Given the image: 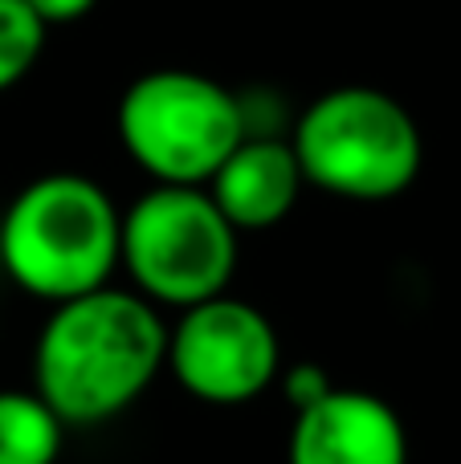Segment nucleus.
Returning <instances> with one entry per match:
<instances>
[{"label":"nucleus","instance_id":"obj_8","mask_svg":"<svg viewBox=\"0 0 461 464\" xmlns=\"http://www.w3.org/2000/svg\"><path fill=\"white\" fill-rule=\"evenodd\" d=\"M302 168L290 143L278 139H241L217 176L209 179V196L237 232H258L290 217L302 192Z\"/></svg>","mask_w":461,"mask_h":464},{"label":"nucleus","instance_id":"obj_10","mask_svg":"<svg viewBox=\"0 0 461 464\" xmlns=\"http://www.w3.org/2000/svg\"><path fill=\"white\" fill-rule=\"evenodd\" d=\"M45 49V24L29 13L25 0H0V90L29 78Z\"/></svg>","mask_w":461,"mask_h":464},{"label":"nucleus","instance_id":"obj_11","mask_svg":"<svg viewBox=\"0 0 461 464\" xmlns=\"http://www.w3.org/2000/svg\"><path fill=\"white\" fill-rule=\"evenodd\" d=\"M331 387L335 383L323 367H315V362H299V367L286 375V400H290L294 411H302V408H310V403L323 400Z\"/></svg>","mask_w":461,"mask_h":464},{"label":"nucleus","instance_id":"obj_9","mask_svg":"<svg viewBox=\"0 0 461 464\" xmlns=\"http://www.w3.org/2000/svg\"><path fill=\"white\" fill-rule=\"evenodd\" d=\"M65 424L37 392H0V464H54Z\"/></svg>","mask_w":461,"mask_h":464},{"label":"nucleus","instance_id":"obj_3","mask_svg":"<svg viewBox=\"0 0 461 464\" xmlns=\"http://www.w3.org/2000/svg\"><path fill=\"white\" fill-rule=\"evenodd\" d=\"M290 147L302 179L343 200H392L421 171L413 114L372 86H339L315 98Z\"/></svg>","mask_w":461,"mask_h":464},{"label":"nucleus","instance_id":"obj_4","mask_svg":"<svg viewBox=\"0 0 461 464\" xmlns=\"http://www.w3.org/2000/svg\"><path fill=\"white\" fill-rule=\"evenodd\" d=\"M119 143L160 184L204 188L245 139L241 102L192 70H152L119 98Z\"/></svg>","mask_w":461,"mask_h":464},{"label":"nucleus","instance_id":"obj_7","mask_svg":"<svg viewBox=\"0 0 461 464\" xmlns=\"http://www.w3.org/2000/svg\"><path fill=\"white\" fill-rule=\"evenodd\" d=\"M290 464H408L400 416L368 392L331 387L319 403L294 411Z\"/></svg>","mask_w":461,"mask_h":464},{"label":"nucleus","instance_id":"obj_6","mask_svg":"<svg viewBox=\"0 0 461 464\" xmlns=\"http://www.w3.org/2000/svg\"><path fill=\"white\" fill-rule=\"evenodd\" d=\"M192 400L237 408L250 403L274 383L282 346H278L274 322L250 302L237 297H209L188 305L184 318L168 334V359H163Z\"/></svg>","mask_w":461,"mask_h":464},{"label":"nucleus","instance_id":"obj_5","mask_svg":"<svg viewBox=\"0 0 461 464\" xmlns=\"http://www.w3.org/2000/svg\"><path fill=\"white\" fill-rule=\"evenodd\" d=\"M119 261L152 305L221 297L237 269V228L204 188L160 184L135 200L119 228Z\"/></svg>","mask_w":461,"mask_h":464},{"label":"nucleus","instance_id":"obj_12","mask_svg":"<svg viewBox=\"0 0 461 464\" xmlns=\"http://www.w3.org/2000/svg\"><path fill=\"white\" fill-rule=\"evenodd\" d=\"M25 5H29V13L49 29V24H70V21H78V16H86L98 0H25Z\"/></svg>","mask_w":461,"mask_h":464},{"label":"nucleus","instance_id":"obj_1","mask_svg":"<svg viewBox=\"0 0 461 464\" xmlns=\"http://www.w3.org/2000/svg\"><path fill=\"white\" fill-rule=\"evenodd\" d=\"M163 359L168 330L155 305L103 285L54 305L33 351V379L62 424H98L131 408Z\"/></svg>","mask_w":461,"mask_h":464},{"label":"nucleus","instance_id":"obj_2","mask_svg":"<svg viewBox=\"0 0 461 464\" xmlns=\"http://www.w3.org/2000/svg\"><path fill=\"white\" fill-rule=\"evenodd\" d=\"M119 228L106 188L86 176H41L16 192L0 220V261L25 294L70 302L94 294L119 265Z\"/></svg>","mask_w":461,"mask_h":464}]
</instances>
